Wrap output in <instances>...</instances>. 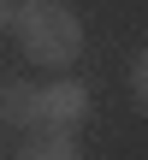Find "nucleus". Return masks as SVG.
<instances>
[{"instance_id":"obj_1","label":"nucleus","mask_w":148,"mask_h":160,"mask_svg":"<svg viewBox=\"0 0 148 160\" xmlns=\"http://www.w3.org/2000/svg\"><path fill=\"white\" fill-rule=\"evenodd\" d=\"M12 30H18L24 59L42 65V71H65V65L83 53V18H77L65 0H18Z\"/></svg>"},{"instance_id":"obj_2","label":"nucleus","mask_w":148,"mask_h":160,"mask_svg":"<svg viewBox=\"0 0 148 160\" xmlns=\"http://www.w3.org/2000/svg\"><path fill=\"white\" fill-rule=\"evenodd\" d=\"M89 119V83H42V125H83Z\"/></svg>"},{"instance_id":"obj_3","label":"nucleus","mask_w":148,"mask_h":160,"mask_svg":"<svg viewBox=\"0 0 148 160\" xmlns=\"http://www.w3.org/2000/svg\"><path fill=\"white\" fill-rule=\"evenodd\" d=\"M0 125H12V131H36V125H42V89L24 83V77L0 83Z\"/></svg>"},{"instance_id":"obj_4","label":"nucleus","mask_w":148,"mask_h":160,"mask_svg":"<svg viewBox=\"0 0 148 160\" xmlns=\"http://www.w3.org/2000/svg\"><path fill=\"white\" fill-rule=\"evenodd\" d=\"M18 160H83V142L71 125H36V137H24Z\"/></svg>"},{"instance_id":"obj_5","label":"nucleus","mask_w":148,"mask_h":160,"mask_svg":"<svg viewBox=\"0 0 148 160\" xmlns=\"http://www.w3.org/2000/svg\"><path fill=\"white\" fill-rule=\"evenodd\" d=\"M131 101H136V107H148V48L131 59Z\"/></svg>"},{"instance_id":"obj_6","label":"nucleus","mask_w":148,"mask_h":160,"mask_svg":"<svg viewBox=\"0 0 148 160\" xmlns=\"http://www.w3.org/2000/svg\"><path fill=\"white\" fill-rule=\"evenodd\" d=\"M12 12H18V0H0V30H12Z\"/></svg>"}]
</instances>
